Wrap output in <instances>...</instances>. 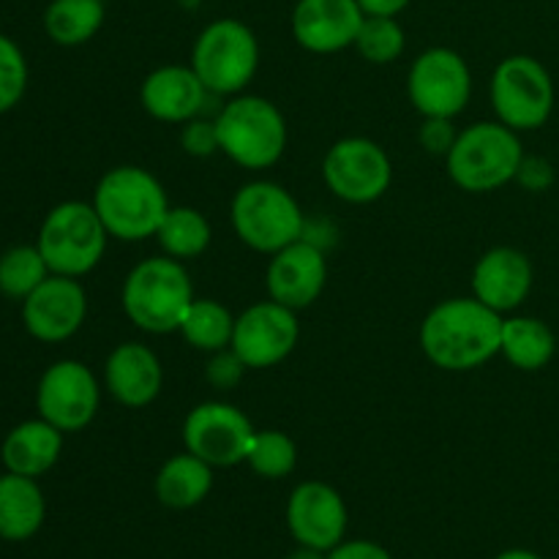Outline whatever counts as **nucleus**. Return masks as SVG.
<instances>
[{
	"instance_id": "5",
	"label": "nucleus",
	"mask_w": 559,
	"mask_h": 559,
	"mask_svg": "<svg viewBox=\"0 0 559 559\" xmlns=\"http://www.w3.org/2000/svg\"><path fill=\"white\" fill-rule=\"evenodd\" d=\"M218 151L243 169H267L287 151V120L262 96H238L216 112Z\"/></svg>"
},
{
	"instance_id": "19",
	"label": "nucleus",
	"mask_w": 559,
	"mask_h": 559,
	"mask_svg": "<svg viewBox=\"0 0 559 559\" xmlns=\"http://www.w3.org/2000/svg\"><path fill=\"white\" fill-rule=\"evenodd\" d=\"M535 271L530 257L513 246H495L473 271V295L489 309L508 314L516 311L533 293Z\"/></svg>"
},
{
	"instance_id": "17",
	"label": "nucleus",
	"mask_w": 559,
	"mask_h": 559,
	"mask_svg": "<svg viewBox=\"0 0 559 559\" xmlns=\"http://www.w3.org/2000/svg\"><path fill=\"white\" fill-rule=\"evenodd\" d=\"M287 524L300 546L331 551L347 533V506L333 486L322 480H306L289 495Z\"/></svg>"
},
{
	"instance_id": "7",
	"label": "nucleus",
	"mask_w": 559,
	"mask_h": 559,
	"mask_svg": "<svg viewBox=\"0 0 559 559\" xmlns=\"http://www.w3.org/2000/svg\"><path fill=\"white\" fill-rule=\"evenodd\" d=\"M109 233L93 202L69 200L44 216L36 246L58 276L82 278L104 260Z\"/></svg>"
},
{
	"instance_id": "10",
	"label": "nucleus",
	"mask_w": 559,
	"mask_h": 559,
	"mask_svg": "<svg viewBox=\"0 0 559 559\" xmlns=\"http://www.w3.org/2000/svg\"><path fill=\"white\" fill-rule=\"evenodd\" d=\"M322 180L336 200L349 205H369L382 200L391 189V156L369 136H344L325 153Z\"/></svg>"
},
{
	"instance_id": "37",
	"label": "nucleus",
	"mask_w": 559,
	"mask_h": 559,
	"mask_svg": "<svg viewBox=\"0 0 559 559\" xmlns=\"http://www.w3.org/2000/svg\"><path fill=\"white\" fill-rule=\"evenodd\" d=\"M328 559H393L380 544L371 540H342L336 549L328 551Z\"/></svg>"
},
{
	"instance_id": "3",
	"label": "nucleus",
	"mask_w": 559,
	"mask_h": 559,
	"mask_svg": "<svg viewBox=\"0 0 559 559\" xmlns=\"http://www.w3.org/2000/svg\"><path fill=\"white\" fill-rule=\"evenodd\" d=\"M194 304V284L183 262L173 257H147L136 262L120 289V306L140 331L167 336L180 331L186 311Z\"/></svg>"
},
{
	"instance_id": "21",
	"label": "nucleus",
	"mask_w": 559,
	"mask_h": 559,
	"mask_svg": "<svg viewBox=\"0 0 559 559\" xmlns=\"http://www.w3.org/2000/svg\"><path fill=\"white\" fill-rule=\"evenodd\" d=\"M164 369L158 355L147 344L123 342L107 355L104 388L126 409H142L162 393Z\"/></svg>"
},
{
	"instance_id": "11",
	"label": "nucleus",
	"mask_w": 559,
	"mask_h": 559,
	"mask_svg": "<svg viewBox=\"0 0 559 559\" xmlns=\"http://www.w3.org/2000/svg\"><path fill=\"white\" fill-rule=\"evenodd\" d=\"M407 96L424 118H456L473 96V74L456 49L429 47L413 60Z\"/></svg>"
},
{
	"instance_id": "18",
	"label": "nucleus",
	"mask_w": 559,
	"mask_h": 559,
	"mask_svg": "<svg viewBox=\"0 0 559 559\" xmlns=\"http://www.w3.org/2000/svg\"><path fill=\"white\" fill-rule=\"evenodd\" d=\"M328 284V262L320 246L306 238L295 240L287 249L271 254V265L265 271L267 298L287 309L300 311L317 304Z\"/></svg>"
},
{
	"instance_id": "27",
	"label": "nucleus",
	"mask_w": 559,
	"mask_h": 559,
	"mask_svg": "<svg viewBox=\"0 0 559 559\" xmlns=\"http://www.w3.org/2000/svg\"><path fill=\"white\" fill-rule=\"evenodd\" d=\"M156 240L164 254L178 262H189L205 254L213 240V229L205 213L189 205H175L164 216Z\"/></svg>"
},
{
	"instance_id": "8",
	"label": "nucleus",
	"mask_w": 559,
	"mask_h": 559,
	"mask_svg": "<svg viewBox=\"0 0 559 559\" xmlns=\"http://www.w3.org/2000/svg\"><path fill=\"white\" fill-rule=\"evenodd\" d=\"M191 69L213 96H238L260 69V41L240 20L211 22L191 47Z\"/></svg>"
},
{
	"instance_id": "23",
	"label": "nucleus",
	"mask_w": 559,
	"mask_h": 559,
	"mask_svg": "<svg viewBox=\"0 0 559 559\" xmlns=\"http://www.w3.org/2000/svg\"><path fill=\"white\" fill-rule=\"evenodd\" d=\"M47 516V500L36 478L0 475V538L11 544L31 540Z\"/></svg>"
},
{
	"instance_id": "6",
	"label": "nucleus",
	"mask_w": 559,
	"mask_h": 559,
	"mask_svg": "<svg viewBox=\"0 0 559 559\" xmlns=\"http://www.w3.org/2000/svg\"><path fill=\"white\" fill-rule=\"evenodd\" d=\"M229 222L235 235L260 254H276L306 233V216L298 200L273 180L240 186L229 205Z\"/></svg>"
},
{
	"instance_id": "40",
	"label": "nucleus",
	"mask_w": 559,
	"mask_h": 559,
	"mask_svg": "<svg viewBox=\"0 0 559 559\" xmlns=\"http://www.w3.org/2000/svg\"><path fill=\"white\" fill-rule=\"evenodd\" d=\"M495 559H544V557H538L535 551H527V549H511V551H502V555Z\"/></svg>"
},
{
	"instance_id": "31",
	"label": "nucleus",
	"mask_w": 559,
	"mask_h": 559,
	"mask_svg": "<svg viewBox=\"0 0 559 559\" xmlns=\"http://www.w3.org/2000/svg\"><path fill=\"white\" fill-rule=\"evenodd\" d=\"M404 47H407V36L396 16H366L358 38H355V49L360 58L374 66H388L399 60L404 55Z\"/></svg>"
},
{
	"instance_id": "28",
	"label": "nucleus",
	"mask_w": 559,
	"mask_h": 559,
	"mask_svg": "<svg viewBox=\"0 0 559 559\" xmlns=\"http://www.w3.org/2000/svg\"><path fill=\"white\" fill-rule=\"evenodd\" d=\"M235 320L238 317L227 309L224 304L213 298H194V304L186 311L183 322H180V336L186 344L200 353H218V349L233 347Z\"/></svg>"
},
{
	"instance_id": "9",
	"label": "nucleus",
	"mask_w": 559,
	"mask_h": 559,
	"mask_svg": "<svg viewBox=\"0 0 559 559\" xmlns=\"http://www.w3.org/2000/svg\"><path fill=\"white\" fill-rule=\"evenodd\" d=\"M491 109L513 131H535L555 112V80L533 55H508L489 82Z\"/></svg>"
},
{
	"instance_id": "26",
	"label": "nucleus",
	"mask_w": 559,
	"mask_h": 559,
	"mask_svg": "<svg viewBox=\"0 0 559 559\" xmlns=\"http://www.w3.org/2000/svg\"><path fill=\"white\" fill-rule=\"evenodd\" d=\"M107 20L104 0H52L44 11V31L58 47H82Z\"/></svg>"
},
{
	"instance_id": "13",
	"label": "nucleus",
	"mask_w": 559,
	"mask_h": 559,
	"mask_svg": "<svg viewBox=\"0 0 559 559\" xmlns=\"http://www.w3.org/2000/svg\"><path fill=\"white\" fill-rule=\"evenodd\" d=\"M98 404H102V385L82 360H58L38 380V418L49 420L63 435L87 429L96 418Z\"/></svg>"
},
{
	"instance_id": "24",
	"label": "nucleus",
	"mask_w": 559,
	"mask_h": 559,
	"mask_svg": "<svg viewBox=\"0 0 559 559\" xmlns=\"http://www.w3.org/2000/svg\"><path fill=\"white\" fill-rule=\"evenodd\" d=\"M213 489V467L194 453H178L167 459L156 475V497L173 511H189L200 506Z\"/></svg>"
},
{
	"instance_id": "34",
	"label": "nucleus",
	"mask_w": 559,
	"mask_h": 559,
	"mask_svg": "<svg viewBox=\"0 0 559 559\" xmlns=\"http://www.w3.org/2000/svg\"><path fill=\"white\" fill-rule=\"evenodd\" d=\"M246 371H249V366L240 360V355L233 347H227L218 349V353H211V360L205 366V380L216 391H233V388L240 385Z\"/></svg>"
},
{
	"instance_id": "20",
	"label": "nucleus",
	"mask_w": 559,
	"mask_h": 559,
	"mask_svg": "<svg viewBox=\"0 0 559 559\" xmlns=\"http://www.w3.org/2000/svg\"><path fill=\"white\" fill-rule=\"evenodd\" d=\"M207 87L189 66H158L142 80L140 104L158 123L183 126L191 118H200L205 109Z\"/></svg>"
},
{
	"instance_id": "38",
	"label": "nucleus",
	"mask_w": 559,
	"mask_h": 559,
	"mask_svg": "<svg viewBox=\"0 0 559 559\" xmlns=\"http://www.w3.org/2000/svg\"><path fill=\"white\" fill-rule=\"evenodd\" d=\"M413 0H358L366 16H399Z\"/></svg>"
},
{
	"instance_id": "15",
	"label": "nucleus",
	"mask_w": 559,
	"mask_h": 559,
	"mask_svg": "<svg viewBox=\"0 0 559 559\" xmlns=\"http://www.w3.org/2000/svg\"><path fill=\"white\" fill-rule=\"evenodd\" d=\"M87 317V293L80 278L58 276L44 278L22 300V322L36 342L60 344L80 333Z\"/></svg>"
},
{
	"instance_id": "32",
	"label": "nucleus",
	"mask_w": 559,
	"mask_h": 559,
	"mask_svg": "<svg viewBox=\"0 0 559 559\" xmlns=\"http://www.w3.org/2000/svg\"><path fill=\"white\" fill-rule=\"evenodd\" d=\"M27 60L20 44L0 33V115L14 109L27 91Z\"/></svg>"
},
{
	"instance_id": "1",
	"label": "nucleus",
	"mask_w": 559,
	"mask_h": 559,
	"mask_svg": "<svg viewBox=\"0 0 559 559\" xmlns=\"http://www.w3.org/2000/svg\"><path fill=\"white\" fill-rule=\"evenodd\" d=\"M500 311L469 298H448L420 322V349L442 371H475L500 355Z\"/></svg>"
},
{
	"instance_id": "12",
	"label": "nucleus",
	"mask_w": 559,
	"mask_h": 559,
	"mask_svg": "<svg viewBox=\"0 0 559 559\" xmlns=\"http://www.w3.org/2000/svg\"><path fill=\"white\" fill-rule=\"evenodd\" d=\"M257 429L249 415L229 402H202L183 420L186 451L216 467H235L249 456Z\"/></svg>"
},
{
	"instance_id": "2",
	"label": "nucleus",
	"mask_w": 559,
	"mask_h": 559,
	"mask_svg": "<svg viewBox=\"0 0 559 559\" xmlns=\"http://www.w3.org/2000/svg\"><path fill=\"white\" fill-rule=\"evenodd\" d=\"M93 207L107 227L109 238L123 243H142L156 238L164 216L173 205L156 175L123 164L102 175L93 191Z\"/></svg>"
},
{
	"instance_id": "36",
	"label": "nucleus",
	"mask_w": 559,
	"mask_h": 559,
	"mask_svg": "<svg viewBox=\"0 0 559 559\" xmlns=\"http://www.w3.org/2000/svg\"><path fill=\"white\" fill-rule=\"evenodd\" d=\"M516 180L524 189L533 191V194H540V191H546L555 183V167H551V162H546L540 156H524Z\"/></svg>"
},
{
	"instance_id": "16",
	"label": "nucleus",
	"mask_w": 559,
	"mask_h": 559,
	"mask_svg": "<svg viewBox=\"0 0 559 559\" xmlns=\"http://www.w3.org/2000/svg\"><path fill=\"white\" fill-rule=\"evenodd\" d=\"M366 14L358 0H298L289 16L293 38L311 55H336L355 47Z\"/></svg>"
},
{
	"instance_id": "30",
	"label": "nucleus",
	"mask_w": 559,
	"mask_h": 559,
	"mask_svg": "<svg viewBox=\"0 0 559 559\" xmlns=\"http://www.w3.org/2000/svg\"><path fill=\"white\" fill-rule=\"evenodd\" d=\"M246 464L251 467V473L260 475L267 480H282L287 475L295 473L298 467V445L289 435L278 429H262L257 431L254 440H251L249 456Z\"/></svg>"
},
{
	"instance_id": "39",
	"label": "nucleus",
	"mask_w": 559,
	"mask_h": 559,
	"mask_svg": "<svg viewBox=\"0 0 559 559\" xmlns=\"http://www.w3.org/2000/svg\"><path fill=\"white\" fill-rule=\"evenodd\" d=\"M287 559H328V555L320 549H311V546H300V549H295Z\"/></svg>"
},
{
	"instance_id": "25",
	"label": "nucleus",
	"mask_w": 559,
	"mask_h": 559,
	"mask_svg": "<svg viewBox=\"0 0 559 559\" xmlns=\"http://www.w3.org/2000/svg\"><path fill=\"white\" fill-rule=\"evenodd\" d=\"M557 353V336L538 317L502 320L500 355L519 371H540Z\"/></svg>"
},
{
	"instance_id": "33",
	"label": "nucleus",
	"mask_w": 559,
	"mask_h": 559,
	"mask_svg": "<svg viewBox=\"0 0 559 559\" xmlns=\"http://www.w3.org/2000/svg\"><path fill=\"white\" fill-rule=\"evenodd\" d=\"M180 147H183L186 156L191 158H211L218 151V131H216V118H191L189 123H183L180 129Z\"/></svg>"
},
{
	"instance_id": "35",
	"label": "nucleus",
	"mask_w": 559,
	"mask_h": 559,
	"mask_svg": "<svg viewBox=\"0 0 559 559\" xmlns=\"http://www.w3.org/2000/svg\"><path fill=\"white\" fill-rule=\"evenodd\" d=\"M456 136L459 131L451 118H424V126H420L418 131L420 147H424L426 153H431V156H442V158L451 153Z\"/></svg>"
},
{
	"instance_id": "29",
	"label": "nucleus",
	"mask_w": 559,
	"mask_h": 559,
	"mask_svg": "<svg viewBox=\"0 0 559 559\" xmlns=\"http://www.w3.org/2000/svg\"><path fill=\"white\" fill-rule=\"evenodd\" d=\"M52 276L38 246H14L0 257V293L25 300L44 278Z\"/></svg>"
},
{
	"instance_id": "22",
	"label": "nucleus",
	"mask_w": 559,
	"mask_h": 559,
	"mask_svg": "<svg viewBox=\"0 0 559 559\" xmlns=\"http://www.w3.org/2000/svg\"><path fill=\"white\" fill-rule=\"evenodd\" d=\"M60 453H63V431L44 418L22 420L5 435L0 448L5 473L25 475V478H41L44 473H49L58 464Z\"/></svg>"
},
{
	"instance_id": "14",
	"label": "nucleus",
	"mask_w": 559,
	"mask_h": 559,
	"mask_svg": "<svg viewBox=\"0 0 559 559\" xmlns=\"http://www.w3.org/2000/svg\"><path fill=\"white\" fill-rule=\"evenodd\" d=\"M298 342V311L271 298L249 306L235 320L233 349L249 369H273L293 355Z\"/></svg>"
},
{
	"instance_id": "4",
	"label": "nucleus",
	"mask_w": 559,
	"mask_h": 559,
	"mask_svg": "<svg viewBox=\"0 0 559 559\" xmlns=\"http://www.w3.org/2000/svg\"><path fill=\"white\" fill-rule=\"evenodd\" d=\"M524 162L519 131L500 120H484L459 131L445 156L448 178L467 194H489L513 183Z\"/></svg>"
}]
</instances>
